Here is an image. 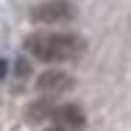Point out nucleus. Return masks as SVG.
Wrapping results in <instances>:
<instances>
[{
  "mask_svg": "<svg viewBox=\"0 0 131 131\" xmlns=\"http://www.w3.org/2000/svg\"><path fill=\"white\" fill-rule=\"evenodd\" d=\"M25 50L39 61H70L84 50V42L70 34H31L25 39Z\"/></svg>",
  "mask_w": 131,
  "mask_h": 131,
  "instance_id": "nucleus-1",
  "label": "nucleus"
},
{
  "mask_svg": "<svg viewBox=\"0 0 131 131\" xmlns=\"http://www.w3.org/2000/svg\"><path fill=\"white\" fill-rule=\"evenodd\" d=\"M73 17H75V8L67 0H50L31 11V20L42 25H64V23H73Z\"/></svg>",
  "mask_w": 131,
  "mask_h": 131,
  "instance_id": "nucleus-2",
  "label": "nucleus"
},
{
  "mask_svg": "<svg viewBox=\"0 0 131 131\" xmlns=\"http://www.w3.org/2000/svg\"><path fill=\"white\" fill-rule=\"evenodd\" d=\"M73 75L70 73H64V70H48V73H42L39 81H36V89L42 92V95H64V92H70L73 89Z\"/></svg>",
  "mask_w": 131,
  "mask_h": 131,
  "instance_id": "nucleus-3",
  "label": "nucleus"
},
{
  "mask_svg": "<svg viewBox=\"0 0 131 131\" xmlns=\"http://www.w3.org/2000/svg\"><path fill=\"white\" fill-rule=\"evenodd\" d=\"M53 126L56 131H81L84 128V114H81L78 106H59V109H53Z\"/></svg>",
  "mask_w": 131,
  "mask_h": 131,
  "instance_id": "nucleus-4",
  "label": "nucleus"
},
{
  "mask_svg": "<svg viewBox=\"0 0 131 131\" xmlns=\"http://www.w3.org/2000/svg\"><path fill=\"white\" fill-rule=\"evenodd\" d=\"M28 112H31V114H28V120H42V117H48V114H50V103H45V101H42V103L31 106Z\"/></svg>",
  "mask_w": 131,
  "mask_h": 131,
  "instance_id": "nucleus-5",
  "label": "nucleus"
}]
</instances>
